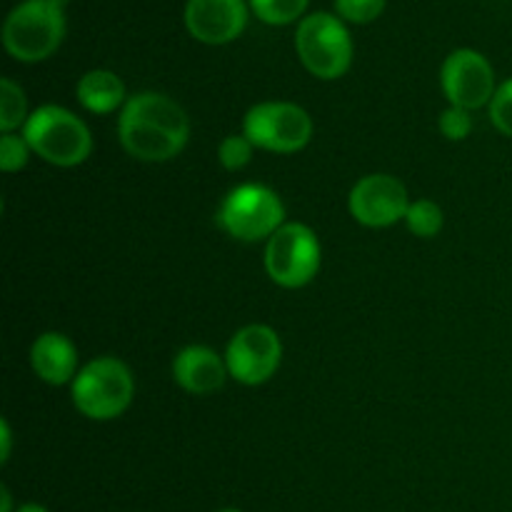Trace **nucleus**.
<instances>
[{"instance_id": "1", "label": "nucleus", "mask_w": 512, "mask_h": 512, "mask_svg": "<svg viewBox=\"0 0 512 512\" xmlns=\"http://www.w3.org/2000/svg\"><path fill=\"white\" fill-rule=\"evenodd\" d=\"M118 138L125 153L133 158L165 163L188 143V113L168 95L138 93L120 108Z\"/></svg>"}, {"instance_id": "2", "label": "nucleus", "mask_w": 512, "mask_h": 512, "mask_svg": "<svg viewBox=\"0 0 512 512\" xmlns=\"http://www.w3.org/2000/svg\"><path fill=\"white\" fill-rule=\"evenodd\" d=\"M68 0H23L3 23V45L20 63H40L60 48L68 30Z\"/></svg>"}, {"instance_id": "3", "label": "nucleus", "mask_w": 512, "mask_h": 512, "mask_svg": "<svg viewBox=\"0 0 512 512\" xmlns=\"http://www.w3.org/2000/svg\"><path fill=\"white\" fill-rule=\"evenodd\" d=\"M23 138L35 155L58 168H75L85 163L93 150L88 125L60 105H43L33 110L28 123L23 125Z\"/></svg>"}, {"instance_id": "4", "label": "nucleus", "mask_w": 512, "mask_h": 512, "mask_svg": "<svg viewBox=\"0 0 512 512\" xmlns=\"http://www.w3.org/2000/svg\"><path fill=\"white\" fill-rule=\"evenodd\" d=\"M135 380L118 358H95L80 368L73 380V405L90 420L120 418L130 408Z\"/></svg>"}, {"instance_id": "5", "label": "nucleus", "mask_w": 512, "mask_h": 512, "mask_svg": "<svg viewBox=\"0 0 512 512\" xmlns=\"http://www.w3.org/2000/svg\"><path fill=\"white\" fill-rule=\"evenodd\" d=\"M295 53L315 78H343L353 63V38L335 13H310L295 28Z\"/></svg>"}, {"instance_id": "6", "label": "nucleus", "mask_w": 512, "mask_h": 512, "mask_svg": "<svg viewBox=\"0 0 512 512\" xmlns=\"http://www.w3.org/2000/svg\"><path fill=\"white\" fill-rule=\"evenodd\" d=\"M218 223L230 238L243 243L270 240L285 225V205L268 185H238L220 203Z\"/></svg>"}, {"instance_id": "7", "label": "nucleus", "mask_w": 512, "mask_h": 512, "mask_svg": "<svg viewBox=\"0 0 512 512\" xmlns=\"http://www.w3.org/2000/svg\"><path fill=\"white\" fill-rule=\"evenodd\" d=\"M320 240L303 223H285L265 245V270L280 288H303L320 270Z\"/></svg>"}, {"instance_id": "8", "label": "nucleus", "mask_w": 512, "mask_h": 512, "mask_svg": "<svg viewBox=\"0 0 512 512\" xmlns=\"http://www.w3.org/2000/svg\"><path fill=\"white\" fill-rule=\"evenodd\" d=\"M243 135L255 148L270 153H298L313 138V120L300 105L268 100L245 113Z\"/></svg>"}, {"instance_id": "9", "label": "nucleus", "mask_w": 512, "mask_h": 512, "mask_svg": "<svg viewBox=\"0 0 512 512\" xmlns=\"http://www.w3.org/2000/svg\"><path fill=\"white\" fill-rule=\"evenodd\" d=\"M280 360H283V343L280 335L270 325H245L225 350V365H228L230 378L240 385H263L278 373Z\"/></svg>"}, {"instance_id": "10", "label": "nucleus", "mask_w": 512, "mask_h": 512, "mask_svg": "<svg viewBox=\"0 0 512 512\" xmlns=\"http://www.w3.org/2000/svg\"><path fill=\"white\" fill-rule=\"evenodd\" d=\"M440 85L450 105L463 110H478L495 98V73L490 60L473 48H458L445 58L440 68Z\"/></svg>"}, {"instance_id": "11", "label": "nucleus", "mask_w": 512, "mask_h": 512, "mask_svg": "<svg viewBox=\"0 0 512 512\" xmlns=\"http://www.w3.org/2000/svg\"><path fill=\"white\" fill-rule=\"evenodd\" d=\"M348 208L350 215L365 228H390L398 220H405L410 208L408 190L393 175H365L350 190Z\"/></svg>"}, {"instance_id": "12", "label": "nucleus", "mask_w": 512, "mask_h": 512, "mask_svg": "<svg viewBox=\"0 0 512 512\" xmlns=\"http://www.w3.org/2000/svg\"><path fill=\"white\" fill-rule=\"evenodd\" d=\"M245 0H188L183 20L188 33L205 45L233 43L248 28Z\"/></svg>"}, {"instance_id": "13", "label": "nucleus", "mask_w": 512, "mask_h": 512, "mask_svg": "<svg viewBox=\"0 0 512 512\" xmlns=\"http://www.w3.org/2000/svg\"><path fill=\"white\" fill-rule=\"evenodd\" d=\"M228 365L208 345H188L173 360V378L193 395H210L228 380Z\"/></svg>"}, {"instance_id": "14", "label": "nucleus", "mask_w": 512, "mask_h": 512, "mask_svg": "<svg viewBox=\"0 0 512 512\" xmlns=\"http://www.w3.org/2000/svg\"><path fill=\"white\" fill-rule=\"evenodd\" d=\"M30 365L48 385H73L78 370V350L63 333H43L30 348Z\"/></svg>"}, {"instance_id": "15", "label": "nucleus", "mask_w": 512, "mask_h": 512, "mask_svg": "<svg viewBox=\"0 0 512 512\" xmlns=\"http://www.w3.org/2000/svg\"><path fill=\"white\" fill-rule=\"evenodd\" d=\"M80 105L90 113L108 115L113 110L123 108L128 103L125 98V83L113 73V70H90L83 78L78 80V88H75Z\"/></svg>"}, {"instance_id": "16", "label": "nucleus", "mask_w": 512, "mask_h": 512, "mask_svg": "<svg viewBox=\"0 0 512 512\" xmlns=\"http://www.w3.org/2000/svg\"><path fill=\"white\" fill-rule=\"evenodd\" d=\"M28 118V100L23 88L10 78L0 80V130L13 133L15 128H23Z\"/></svg>"}, {"instance_id": "17", "label": "nucleus", "mask_w": 512, "mask_h": 512, "mask_svg": "<svg viewBox=\"0 0 512 512\" xmlns=\"http://www.w3.org/2000/svg\"><path fill=\"white\" fill-rule=\"evenodd\" d=\"M310 0H248L250 10L268 25H290L303 20Z\"/></svg>"}, {"instance_id": "18", "label": "nucleus", "mask_w": 512, "mask_h": 512, "mask_svg": "<svg viewBox=\"0 0 512 512\" xmlns=\"http://www.w3.org/2000/svg\"><path fill=\"white\" fill-rule=\"evenodd\" d=\"M405 225L418 238H435L443 230V210L433 200H415L405 213Z\"/></svg>"}, {"instance_id": "19", "label": "nucleus", "mask_w": 512, "mask_h": 512, "mask_svg": "<svg viewBox=\"0 0 512 512\" xmlns=\"http://www.w3.org/2000/svg\"><path fill=\"white\" fill-rule=\"evenodd\" d=\"M388 0H335V15L345 23L365 25L383 15Z\"/></svg>"}, {"instance_id": "20", "label": "nucleus", "mask_w": 512, "mask_h": 512, "mask_svg": "<svg viewBox=\"0 0 512 512\" xmlns=\"http://www.w3.org/2000/svg\"><path fill=\"white\" fill-rule=\"evenodd\" d=\"M255 145L245 135H228L218 148V160L225 170H243L253 158Z\"/></svg>"}, {"instance_id": "21", "label": "nucleus", "mask_w": 512, "mask_h": 512, "mask_svg": "<svg viewBox=\"0 0 512 512\" xmlns=\"http://www.w3.org/2000/svg\"><path fill=\"white\" fill-rule=\"evenodd\" d=\"M30 145L23 135H15V133H3L0 138V168L5 173H15V170L25 168L30 158Z\"/></svg>"}, {"instance_id": "22", "label": "nucleus", "mask_w": 512, "mask_h": 512, "mask_svg": "<svg viewBox=\"0 0 512 512\" xmlns=\"http://www.w3.org/2000/svg\"><path fill=\"white\" fill-rule=\"evenodd\" d=\"M490 120L495 130L512 138V78L495 90V98L490 103Z\"/></svg>"}, {"instance_id": "23", "label": "nucleus", "mask_w": 512, "mask_h": 512, "mask_svg": "<svg viewBox=\"0 0 512 512\" xmlns=\"http://www.w3.org/2000/svg\"><path fill=\"white\" fill-rule=\"evenodd\" d=\"M438 125H440V133H443L445 138L458 143V140H465L470 133H473V115H470V110L450 105L448 110H443Z\"/></svg>"}, {"instance_id": "24", "label": "nucleus", "mask_w": 512, "mask_h": 512, "mask_svg": "<svg viewBox=\"0 0 512 512\" xmlns=\"http://www.w3.org/2000/svg\"><path fill=\"white\" fill-rule=\"evenodd\" d=\"M10 445H13V433H10L8 420H0V463H8Z\"/></svg>"}, {"instance_id": "25", "label": "nucleus", "mask_w": 512, "mask_h": 512, "mask_svg": "<svg viewBox=\"0 0 512 512\" xmlns=\"http://www.w3.org/2000/svg\"><path fill=\"white\" fill-rule=\"evenodd\" d=\"M0 512H13V500H10L8 488H0Z\"/></svg>"}, {"instance_id": "26", "label": "nucleus", "mask_w": 512, "mask_h": 512, "mask_svg": "<svg viewBox=\"0 0 512 512\" xmlns=\"http://www.w3.org/2000/svg\"><path fill=\"white\" fill-rule=\"evenodd\" d=\"M18 512H50V510L43 508V505H38V503H28V505H23V508H18Z\"/></svg>"}, {"instance_id": "27", "label": "nucleus", "mask_w": 512, "mask_h": 512, "mask_svg": "<svg viewBox=\"0 0 512 512\" xmlns=\"http://www.w3.org/2000/svg\"><path fill=\"white\" fill-rule=\"evenodd\" d=\"M218 512H243V510H235V508H225V510H218Z\"/></svg>"}]
</instances>
